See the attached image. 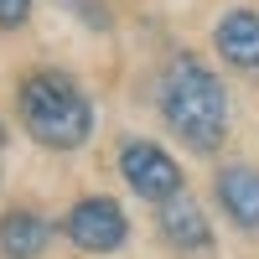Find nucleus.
I'll list each match as a JSON object with an SVG mask.
<instances>
[{
	"mask_svg": "<svg viewBox=\"0 0 259 259\" xmlns=\"http://www.w3.org/2000/svg\"><path fill=\"white\" fill-rule=\"evenodd\" d=\"M119 171H124L130 192H140L145 202H171V197H182V166L171 161L161 145H150V140H130V145L119 150Z\"/></svg>",
	"mask_w": 259,
	"mask_h": 259,
	"instance_id": "7ed1b4c3",
	"label": "nucleus"
},
{
	"mask_svg": "<svg viewBox=\"0 0 259 259\" xmlns=\"http://www.w3.org/2000/svg\"><path fill=\"white\" fill-rule=\"evenodd\" d=\"M212 41H218L223 62H233V68H259V16L254 11H228L218 26H212Z\"/></svg>",
	"mask_w": 259,
	"mask_h": 259,
	"instance_id": "423d86ee",
	"label": "nucleus"
},
{
	"mask_svg": "<svg viewBox=\"0 0 259 259\" xmlns=\"http://www.w3.org/2000/svg\"><path fill=\"white\" fill-rule=\"evenodd\" d=\"M47 239H52V228L41 223L36 212H26V207H11L6 218H0V249L11 259H36L47 249Z\"/></svg>",
	"mask_w": 259,
	"mask_h": 259,
	"instance_id": "6e6552de",
	"label": "nucleus"
},
{
	"mask_svg": "<svg viewBox=\"0 0 259 259\" xmlns=\"http://www.w3.org/2000/svg\"><path fill=\"white\" fill-rule=\"evenodd\" d=\"M0 145H6V124H0Z\"/></svg>",
	"mask_w": 259,
	"mask_h": 259,
	"instance_id": "9d476101",
	"label": "nucleus"
},
{
	"mask_svg": "<svg viewBox=\"0 0 259 259\" xmlns=\"http://www.w3.org/2000/svg\"><path fill=\"white\" fill-rule=\"evenodd\" d=\"M161 114L192 150H218L228 135V94L212 68H202L192 52L171 57V68L161 78Z\"/></svg>",
	"mask_w": 259,
	"mask_h": 259,
	"instance_id": "f257e3e1",
	"label": "nucleus"
},
{
	"mask_svg": "<svg viewBox=\"0 0 259 259\" xmlns=\"http://www.w3.org/2000/svg\"><path fill=\"white\" fill-rule=\"evenodd\" d=\"M62 233H68L78 249H89V254H109V249L124 244L130 223H124V207L119 202H109V197H83L68 218H62Z\"/></svg>",
	"mask_w": 259,
	"mask_h": 259,
	"instance_id": "20e7f679",
	"label": "nucleus"
},
{
	"mask_svg": "<svg viewBox=\"0 0 259 259\" xmlns=\"http://www.w3.org/2000/svg\"><path fill=\"white\" fill-rule=\"evenodd\" d=\"M21 119H26V130L52 145V150H78L83 140L94 135V104L83 99V89L68 78V73H26L21 78Z\"/></svg>",
	"mask_w": 259,
	"mask_h": 259,
	"instance_id": "f03ea898",
	"label": "nucleus"
},
{
	"mask_svg": "<svg viewBox=\"0 0 259 259\" xmlns=\"http://www.w3.org/2000/svg\"><path fill=\"white\" fill-rule=\"evenodd\" d=\"M31 16V0H0V26H21V21H26Z\"/></svg>",
	"mask_w": 259,
	"mask_h": 259,
	"instance_id": "1a4fd4ad",
	"label": "nucleus"
},
{
	"mask_svg": "<svg viewBox=\"0 0 259 259\" xmlns=\"http://www.w3.org/2000/svg\"><path fill=\"white\" fill-rule=\"evenodd\" d=\"M161 233H166V244H177V249H207L212 244V228H207L202 207L192 197L161 202Z\"/></svg>",
	"mask_w": 259,
	"mask_h": 259,
	"instance_id": "0eeeda50",
	"label": "nucleus"
},
{
	"mask_svg": "<svg viewBox=\"0 0 259 259\" xmlns=\"http://www.w3.org/2000/svg\"><path fill=\"white\" fill-rule=\"evenodd\" d=\"M218 202L239 228H259V171L254 166H223L218 171Z\"/></svg>",
	"mask_w": 259,
	"mask_h": 259,
	"instance_id": "39448f33",
	"label": "nucleus"
}]
</instances>
